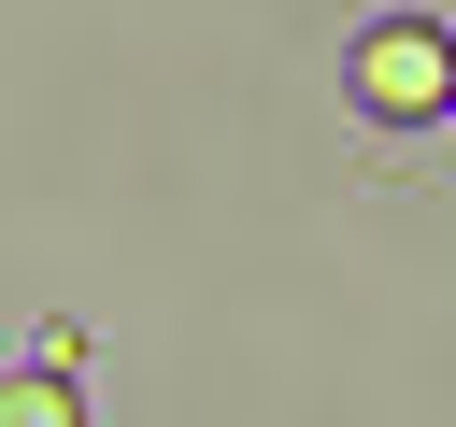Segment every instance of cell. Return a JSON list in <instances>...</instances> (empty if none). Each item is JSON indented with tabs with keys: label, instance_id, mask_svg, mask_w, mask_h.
I'll return each mask as SVG.
<instances>
[{
	"label": "cell",
	"instance_id": "1",
	"mask_svg": "<svg viewBox=\"0 0 456 427\" xmlns=\"http://www.w3.org/2000/svg\"><path fill=\"white\" fill-rule=\"evenodd\" d=\"M356 100H370V114H399V128H413V114H442V100H456V28L385 14V28L356 43Z\"/></svg>",
	"mask_w": 456,
	"mask_h": 427
},
{
	"label": "cell",
	"instance_id": "2",
	"mask_svg": "<svg viewBox=\"0 0 456 427\" xmlns=\"http://www.w3.org/2000/svg\"><path fill=\"white\" fill-rule=\"evenodd\" d=\"M0 427H86L71 370H57V356H43V370H0Z\"/></svg>",
	"mask_w": 456,
	"mask_h": 427
},
{
	"label": "cell",
	"instance_id": "3",
	"mask_svg": "<svg viewBox=\"0 0 456 427\" xmlns=\"http://www.w3.org/2000/svg\"><path fill=\"white\" fill-rule=\"evenodd\" d=\"M442 114H456V100H442Z\"/></svg>",
	"mask_w": 456,
	"mask_h": 427
}]
</instances>
